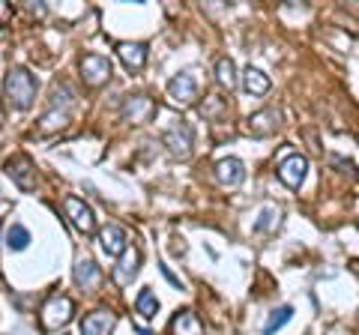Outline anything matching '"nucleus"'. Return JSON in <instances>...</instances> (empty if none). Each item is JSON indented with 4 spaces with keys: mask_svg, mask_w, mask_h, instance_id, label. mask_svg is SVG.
<instances>
[{
    "mask_svg": "<svg viewBox=\"0 0 359 335\" xmlns=\"http://www.w3.org/2000/svg\"><path fill=\"white\" fill-rule=\"evenodd\" d=\"M36 75H33L30 69H25V66H13L4 81V93H6V102L9 108L15 111H27L33 105V99H36Z\"/></svg>",
    "mask_w": 359,
    "mask_h": 335,
    "instance_id": "nucleus-1",
    "label": "nucleus"
},
{
    "mask_svg": "<svg viewBox=\"0 0 359 335\" xmlns=\"http://www.w3.org/2000/svg\"><path fill=\"white\" fill-rule=\"evenodd\" d=\"M75 315V303L69 296H63V294H51L48 299H45V306H42V327L45 329H60L66 327V323L72 320Z\"/></svg>",
    "mask_w": 359,
    "mask_h": 335,
    "instance_id": "nucleus-2",
    "label": "nucleus"
},
{
    "mask_svg": "<svg viewBox=\"0 0 359 335\" xmlns=\"http://www.w3.org/2000/svg\"><path fill=\"white\" fill-rule=\"evenodd\" d=\"M156 114H159V105H156V99L150 96H126L123 99V105H120V117L132 123V126H144V123H150Z\"/></svg>",
    "mask_w": 359,
    "mask_h": 335,
    "instance_id": "nucleus-3",
    "label": "nucleus"
},
{
    "mask_svg": "<svg viewBox=\"0 0 359 335\" xmlns=\"http://www.w3.org/2000/svg\"><path fill=\"white\" fill-rule=\"evenodd\" d=\"M192 141H195V132L183 120L174 123L171 129H165V135H162V144L174 159H189V156H192Z\"/></svg>",
    "mask_w": 359,
    "mask_h": 335,
    "instance_id": "nucleus-4",
    "label": "nucleus"
},
{
    "mask_svg": "<svg viewBox=\"0 0 359 335\" xmlns=\"http://www.w3.org/2000/svg\"><path fill=\"white\" fill-rule=\"evenodd\" d=\"M63 210H66V219L72 221L75 231H81L84 237H93V233H96V219H93V210H90L81 198L69 195L63 200Z\"/></svg>",
    "mask_w": 359,
    "mask_h": 335,
    "instance_id": "nucleus-5",
    "label": "nucleus"
},
{
    "mask_svg": "<svg viewBox=\"0 0 359 335\" xmlns=\"http://www.w3.org/2000/svg\"><path fill=\"white\" fill-rule=\"evenodd\" d=\"M245 129H249V135H255V138L276 135V132L282 129V111H278V108H261V111H255V114L245 120Z\"/></svg>",
    "mask_w": 359,
    "mask_h": 335,
    "instance_id": "nucleus-6",
    "label": "nucleus"
},
{
    "mask_svg": "<svg viewBox=\"0 0 359 335\" xmlns=\"http://www.w3.org/2000/svg\"><path fill=\"white\" fill-rule=\"evenodd\" d=\"M168 96H171V102L180 105V108L195 105V99H198V81L192 78V72L174 75L171 81H168Z\"/></svg>",
    "mask_w": 359,
    "mask_h": 335,
    "instance_id": "nucleus-7",
    "label": "nucleus"
},
{
    "mask_svg": "<svg viewBox=\"0 0 359 335\" xmlns=\"http://www.w3.org/2000/svg\"><path fill=\"white\" fill-rule=\"evenodd\" d=\"M111 75H114L111 60L102 57V54H87V57H81V78L87 87H102Z\"/></svg>",
    "mask_w": 359,
    "mask_h": 335,
    "instance_id": "nucleus-8",
    "label": "nucleus"
},
{
    "mask_svg": "<svg viewBox=\"0 0 359 335\" xmlns=\"http://www.w3.org/2000/svg\"><path fill=\"white\" fill-rule=\"evenodd\" d=\"M306 171H309V162H306V156H299V153H290L278 162V180L287 189H299L302 180H306Z\"/></svg>",
    "mask_w": 359,
    "mask_h": 335,
    "instance_id": "nucleus-9",
    "label": "nucleus"
},
{
    "mask_svg": "<svg viewBox=\"0 0 359 335\" xmlns=\"http://www.w3.org/2000/svg\"><path fill=\"white\" fill-rule=\"evenodd\" d=\"M138 270H141V252L135 249V245H129V249L120 254L117 266L111 270V278H114V285L126 287V285H132V278L138 275Z\"/></svg>",
    "mask_w": 359,
    "mask_h": 335,
    "instance_id": "nucleus-10",
    "label": "nucleus"
},
{
    "mask_svg": "<svg viewBox=\"0 0 359 335\" xmlns=\"http://www.w3.org/2000/svg\"><path fill=\"white\" fill-rule=\"evenodd\" d=\"M6 174L13 177V183L18 189H25V192H30V189L36 186V168H33L30 156H13V159L6 162Z\"/></svg>",
    "mask_w": 359,
    "mask_h": 335,
    "instance_id": "nucleus-11",
    "label": "nucleus"
},
{
    "mask_svg": "<svg viewBox=\"0 0 359 335\" xmlns=\"http://www.w3.org/2000/svg\"><path fill=\"white\" fill-rule=\"evenodd\" d=\"M117 327V315L111 308H96L81 320V335H111Z\"/></svg>",
    "mask_w": 359,
    "mask_h": 335,
    "instance_id": "nucleus-12",
    "label": "nucleus"
},
{
    "mask_svg": "<svg viewBox=\"0 0 359 335\" xmlns=\"http://www.w3.org/2000/svg\"><path fill=\"white\" fill-rule=\"evenodd\" d=\"M168 335H207V332H204V323H201V317L195 311L183 308L171 317V323H168Z\"/></svg>",
    "mask_w": 359,
    "mask_h": 335,
    "instance_id": "nucleus-13",
    "label": "nucleus"
},
{
    "mask_svg": "<svg viewBox=\"0 0 359 335\" xmlns=\"http://www.w3.org/2000/svg\"><path fill=\"white\" fill-rule=\"evenodd\" d=\"M216 180L222 186H228V189L240 186L245 180V165L240 159H233V156H228V159H219L216 162Z\"/></svg>",
    "mask_w": 359,
    "mask_h": 335,
    "instance_id": "nucleus-14",
    "label": "nucleus"
},
{
    "mask_svg": "<svg viewBox=\"0 0 359 335\" xmlns=\"http://www.w3.org/2000/svg\"><path fill=\"white\" fill-rule=\"evenodd\" d=\"M99 242H102V252L111 254V258H120V254L129 249L126 231L117 228V225H105L102 231H99Z\"/></svg>",
    "mask_w": 359,
    "mask_h": 335,
    "instance_id": "nucleus-15",
    "label": "nucleus"
},
{
    "mask_svg": "<svg viewBox=\"0 0 359 335\" xmlns=\"http://www.w3.org/2000/svg\"><path fill=\"white\" fill-rule=\"evenodd\" d=\"M117 57L123 60V66H126L129 72H138V69H144V63H147V46H144V42H120Z\"/></svg>",
    "mask_w": 359,
    "mask_h": 335,
    "instance_id": "nucleus-16",
    "label": "nucleus"
},
{
    "mask_svg": "<svg viewBox=\"0 0 359 335\" xmlns=\"http://www.w3.org/2000/svg\"><path fill=\"white\" fill-rule=\"evenodd\" d=\"M75 285L78 287H84V290H96L99 285H102V270L96 266V261H90V258H81L75 264Z\"/></svg>",
    "mask_w": 359,
    "mask_h": 335,
    "instance_id": "nucleus-17",
    "label": "nucleus"
},
{
    "mask_svg": "<svg viewBox=\"0 0 359 335\" xmlns=\"http://www.w3.org/2000/svg\"><path fill=\"white\" fill-rule=\"evenodd\" d=\"M240 84H243V90L249 93V96H264L269 90V78L261 69H255V66H245Z\"/></svg>",
    "mask_w": 359,
    "mask_h": 335,
    "instance_id": "nucleus-18",
    "label": "nucleus"
},
{
    "mask_svg": "<svg viewBox=\"0 0 359 335\" xmlns=\"http://www.w3.org/2000/svg\"><path fill=\"white\" fill-rule=\"evenodd\" d=\"M135 311H138L144 320H153L156 315H159V299H156V294L150 287H144L138 294V299H135Z\"/></svg>",
    "mask_w": 359,
    "mask_h": 335,
    "instance_id": "nucleus-19",
    "label": "nucleus"
},
{
    "mask_svg": "<svg viewBox=\"0 0 359 335\" xmlns=\"http://www.w3.org/2000/svg\"><path fill=\"white\" fill-rule=\"evenodd\" d=\"M216 81L224 87V90H233V87H237V66H233L231 57L216 60Z\"/></svg>",
    "mask_w": 359,
    "mask_h": 335,
    "instance_id": "nucleus-20",
    "label": "nucleus"
},
{
    "mask_svg": "<svg viewBox=\"0 0 359 335\" xmlns=\"http://www.w3.org/2000/svg\"><path fill=\"white\" fill-rule=\"evenodd\" d=\"M290 317H294V308H290V306H278V308H273V311H269V317H266V323H264V335L278 332Z\"/></svg>",
    "mask_w": 359,
    "mask_h": 335,
    "instance_id": "nucleus-21",
    "label": "nucleus"
},
{
    "mask_svg": "<svg viewBox=\"0 0 359 335\" xmlns=\"http://www.w3.org/2000/svg\"><path fill=\"white\" fill-rule=\"evenodd\" d=\"M66 123H69V111H60V108H51L48 114H45L42 120H39V132H45V135H48V132H60Z\"/></svg>",
    "mask_w": 359,
    "mask_h": 335,
    "instance_id": "nucleus-22",
    "label": "nucleus"
},
{
    "mask_svg": "<svg viewBox=\"0 0 359 335\" xmlns=\"http://www.w3.org/2000/svg\"><path fill=\"white\" fill-rule=\"evenodd\" d=\"M201 114H204L207 120H212V123H219V120L228 117V102L219 99V96H207L204 105H201Z\"/></svg>",
    "mask_w": 359,
    "mask_h": 335,
    "instance_id": "nucleus-23",
    "label": "nucleus"
},
{
    "mask_svg": "<svg viewBox=\"0 0 359 335\" xmlns=\"http://www.w3.org/2000/svg\"><path fill=\"white\" fill-rule=\"evenodd\" d=\"M278 219H282V210H278V207H264L261 216H257V221H255V231H257V233L276 231V228H278Z\"/></svg>",
    "mask_w": 359,
    "mask_h": 335,
    "instance_id": "nucleus-24",
    "label": "nucleus"
},
{
    "mask_svg": "<svg viewBox=\"0 0 359 335\" xmlns=\"http://www.w3.org/2000/svg\"><path fill=\"white\" fill-rule=\"evenodd\" d=\"M6 245L13 252H25L27 245H30V233H27V228H21V225H13L9 228V233H6Z\"/></svg>",
    "mask_w": 359,
    "mask_h": 335,
    "instance_id": "nucleus-25",
    "label": "nucleus"
},
{
    "mask_svg": "<svg viewBox=\"0 0 359 335\" xmlns=\"http://www.w3.org/2000/svg\"><path fill=\"white\" fill-rule=\"evenodd\" d=\"M13 21V4H6V0H0V27L9 25Z\"/></svg>",
    "mask_w": 359,
    "mask_h": 335,
    "instance_id": "nucleus-26",
    "label": "nucleus"
},
{
    "mask_svg": "<svg viewBox=\"0 0 359 335\" xmlns=\"http://www.w3.org/2000/svg\"><path fill=\"white\" fill-rule=\"evenodd\" d=\"M332 165H335V168H344V171L351 174V177H356V168H353V162H344V159H339V156H332Z\"/></svg>",
    "mask_w": 359,
    "mask_h": 335,
    "instance_id": "nucleus-27",
    "label": "nucleus"
},
{
    "mask_svg": "<svg viewBox=\"0 0 359 335\" xmlns=\"http://www.w3.org/2000/svg\"><path fill=\"white\" fill-rule=\"evenodd\" d=\"M135 332H138V335H153L150 329H144V327H138V329H135Z\"/></svg>",
    "mask_w": 359,
    "mask_h": 335,
    "instance_id": "nucleus-28",
    "label": "nucleus"
}]
</instances>
